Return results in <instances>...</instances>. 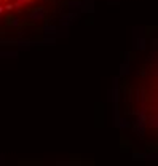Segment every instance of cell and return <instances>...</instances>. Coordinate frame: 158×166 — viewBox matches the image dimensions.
I'll return each instance as SVG.
<instances>
[{"mask_svg": "<svg viewBox=\"0 0 158 166\" xmlns=\"http://www.w3.org/2000/svg\"><path fill=\"white\" fill-rule=\"evenodd\" d=\"M3 11H5V8H3V5L0 3V15H2V13H3Z\"/></svg>", "mask_w": 158, "mask_h": 166, "instance_id": "2", "label": "cell"}, {"mask_svg": "<svg viewBox=\"0 0 158 166\" xmlns=\"http://www.w3.org/2000/svg\"><path fill=\"white\" fill-rule=\"evenodd\" d=\"M11 2H15V3H19V5H27V3H30L32 0H11Z\"/></svg>", "mask_w": 158, "mask_h": 166, "instance_id": "1", "label": "cell"}, {"mask_svg": "<svg viewBox=\"0 0 158 166\" xmlns=\"http://www.w3.org/2000/svg\"><path fill=\"white\" fill-rule=\"evenodd\" d=\"M2 2H3V0H0V3H2Z\"/></svg>", "mask_w": 158, "mask_h": 166, "instance_id": "3", "label": "cell"}]
</instances>
